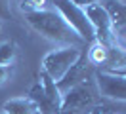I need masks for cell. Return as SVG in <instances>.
<instances>
[{"label": "cell", "instance_id": "6da1fadb", "mask_svg": "<svg viewBox=\"0 0 126 114\" xmlns=\"http://www.w3.org/2000/svg\"><path fill=\"white\" fill-rule=\"evenodd\" d=\"M25 21L29 23L32 30H36L42 38H46L50 42L57 46H79L84 44L79 38V34L65 23L61 15L55 10H40L32 13H25Z\"/></svg>", "mask_w": 126, "mask_h": 114}, {"label": "cell", "instance_id": "7a4b0ae2", "mask_svg": "<svg viewBox=\"0 0 126 114\" xmlns=\"http://www.w3.org/2000/svg\"><path fill=\"white\" fill-rule=\"evenodd\" d=\"M27 97L38 106L40 114H57L59 112L61 91L57 89V84L46 72H42V70H40V74H38V80L29 89Z\"/></svg>", "mask_w": 126, "mask_h": 114}, {"label": "cell", "instance_id": "3957f363", "mask_svg": "<svg viewBox=\"0 0 126 114\" xmlns=\"http://www.w3.org/2000/svg\"><path fill=\"white\" fill-rule=\"evenodd\" d=\"M82 50L79 46H57L42 57V72H46L55 84L67 74V70L79 61Z\"/></svg>", "mask_w": 126, "mask_h": 114}, {"label": "cell", "instance_id": "277c9868", "mask_svg": "<svg viewBox=\"0 0 126 114\" xmlns=\"http://www.w3.org/2000/svg\"><path fill=\"white\" fill-rule=\"evenodd\" d=\"M52 4H54L55 12L61 15L63 19H65V23L79 34V38L84 44L95 42L94 30H92V25H90L86 13H84V8L75 4L73 0H52Z\"/></svg>", "mask_w": 126, "mask_h": 114}, {"label": "cell", "instance_id": "5b68a950", "mask_svg": "<svg viewBox=\"0 0 126 114\" xmlns=\"http://www.w3.org/2000/svg\"><path fill=\"white\" fill-rule=\"evenodd\" d=\"M84 13H86L88 21L92 25L95 42L103 44L105 48H113V46H115L113 25H111V19H109V15H107V12L101 8V4H99V2H94V4L84 6Z\"/></svg>", "mask_w": 126, "mask_h": 114}, {"label": "cell", "instance_id": "8992f818", "mask_svg": "<svg viewBox=\"0 0 126 114\" xmlns=\"http://www.w3.org/2000/svg\"><path fill=\"white\" fill-rule=\"evenodd\" d=\"M92 105H95V95L90 84L82 82L79 86H73L67 91L61 93V106L59 110L63 112H80L84 114Z\"/></svg>", "mask_w": 126, "mask_h": 114}, {"label": "cell", "instance_id": "52a82bcc", "mask_svg": "<svg viewBox=\"0 0 126 114\" xmlns=\"http://www.w3.org/2000/svg\"><path fill=\"white\" fill-rule=\"evenodd\" d=\"M95 86L99 95L109 101H124L126 103V78L118 74H111L107 70H95Z\"/></svg>", "mask_w": 126, "mask_h": 114}, {"label": "cell", "instance_id": "ba28073f", "mask_svg": "<svg viewBox=\"0 0 126 114\" xmlns=\"http://www.w3.org/2000/svg\"><path fill=\"white\" fill-rule=\"evenodd\" d=\"M88 63H90V61H88V55H86V51L82 50V55L79 57V61H77V63L67 70V74L57 82V89L63 93V91H67L69 88H73V86H79V84L86 82L88 80Z\"/></svg>", "mask_w": 126, "mask_h": 114}, {"label": "cell", "instance_id": "9c48e42d", "mask_svg": "<svg viewBox=\"0 0 126 114\" xmlns=\"http://www.w3.org/2000/svg\"><path fill=\"white\" fill-rule=\"evenodd\" d=\"M101 8L107 12L113 25V30L126 29V4L120 0H97Z\"/></svg>", "mask_w": 126, "mask_h": 114}, {"label": "cell", "instance_id": "30bf717a", "mask_svg": "<svg viewBox=\"0 0 126 114\" xmlns=\"http://www.w3.org/2000/svg\"><path fill=\"white\" fill-rule=\"evenodd\" d=\"M0 110L4 114H40L38 106L34 105L27 95L25 97H14L10 101H6Z\"/></svg>", "mask_w": 126, "mask_h": 114}, {"label": "cell", "instance_id": "8fae6325", "mask_svg": "<svg viewBox=\"0 0 126 114\" xmlns=\"http://www.w3.org/2000/svg\"><path fill=\"white\" fill-rule=\"evenodd\" d=\"M107 53H109V48H105L99 42H92L90 44V50H88V61L92 65H97V67H103L105 61H107Z\"/></svg>", "mask_w": 126, "mask_h": 114}, {"label": "cell", "instance_id": "7c38bea8", "mask_svg": "<svg viewBox=\"0 0 126 114\" xmlns=\"http://www.w3.org/2000/svg\"><path fill=\"white\" fill-rule=\"evenodd\" d=\"M17 57V46L12 40H4L0 42V65L4 67H14Z\"/></svg>", "mask_w": 126, "mask_h": 114}, {"label": "cell", "instance_id": "4fadbf2b", "mask_svg": "<svg viewBox=\"0 0 126 114\" xmlns=\"http://www.w3.org/2000/svg\"><path fill=\"white\" fill-rule=\"evenodd\" d=\"M21 12L25 13H32V12H40V10H46V0H21Z\"/></svg>", "mask_w": 126, "mask_h": 114}, {"label": "cell", "instance_id": "5bb4252c", "mask_svg": "<svg viewBox=\"0 0 126 114\" xmlns=\"http://www.w3.org/2000/svg\"><path fill=\"white\" fill-rule=\"evenodd\" d=\"M10 19H12L10 0H0V21H10Z\"/></svg>", "mask_w": 126, "mask_h": 114}, {"label": "cell", "instance_id": "9a60e30c", "mask_svg": "<svg viewBox=\"0 0 126 114\" xmlns=\"http://www.w3.org/2000/svg\"><path fill=\"white\" fill-rule=\"evenodd\" d=\"M109 106L103 105V103H95V105H92L90 108L86 110V114H109Z\"/></svg>", "mask_w": 126, "mask_h": 114}, {"label": "cell", "instance_id": "2e32d148", "mask_svg": "<svg viewBox=\"0 0 126 114\" xmlns=\"http://www.w3.org/2000/svg\"><path fill=\"white\" fill-rule=\"evenodd\" d=\"M12 72H14V67H4V65H0V86H4V84L12 78Z\"/></svg>", "mask_w": 126, "mask_h": 114}, {"label": "cell", "instance_id": "e0dca14e", "mask_svg": "<svg viewBox=\"0 0 126 114\" xmlns=\"http://www.w3.org/2000/svg\"><path fill=\"white\" fill-rule=\"evenodd\" d=\"M75 4H79L80 8H84V6H88V4H94V2H97V0H73Z\"/></svg>", "mask_w": 126, "mask_h": 114}, {"label": "cell", "instance_id": "ac0fdd59", "mask_svg": "<svg viewBox=\"0 0 126 114\" xmlns=\"http://www.w3.org/2000/svg\"><path fill=\"white\" fill-rule=\"evenodd\" d=\"M107 72H111V74H118V76H122V78H126V68H120V70H107Z\"/></svg>", "mask_w": 126, "mask_h": 114}, {"label": "cell", "instance_id": "d6986e66", "mask_svg": "<svg viewBox=\"0 0 126 114\" xmlns=\"http://www.w3.org/2000/svg\"><path fill=\"white\" fill-rule=\"evenodd\" d=\"M120 2H124V4H126V0H120Z\"/></svg>", "mask_w": 126, "mask_h": 114}, {"label": "cell", "instance_id": "ffe728a7", "mask_svg": "<svg viewBox=\"0 0 126 114\" xmlns=\"http://www.w3.org/2000/svg\"><path fill=\"white\" fill-rule=\"evenodd\" d=\"M0 114H4V112H2V110H0Z\"/></svg>", "mask_w": 126, "mask_h": 114}]
</instances>
